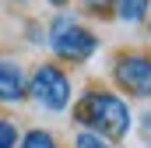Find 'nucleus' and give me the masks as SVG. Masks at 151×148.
<instances>
[{"mask_svg":"<svg viewBox=\"0 0 151 148\" xmlns=\"http://www.w3.org/2000/svg\"><path fill=\"white\" fill-rule=\"evenodd\" d=\"M70 120H74L77 131H91L99 138H106L109 145H123L130 134H134V106L113 92V88H102V85H84L70 102Z\"/></svg>","mask_w":151,"mask_h":148,"instance_id":"obj_1","label":"nucleus"},{"mask_svg":"<svg viewBox=\"0 0 151 148\" xmlns=\"http://www.w3.org/2000/svg\"><path fill=\"white\" fill-rule=\"evenodd\" d=\"M42 28H46V49L53 53V60L60 67H84L102 49V36L91 25H84L77 11L49 14V21H42Z\"/></svg>","mask_w":151,"mask_h":148,"instance_id":"obj_2","label":"nucleus"},{"mask_svg":"<svg viewBox=\"0 0 151 148\" xmlns=\"http://www.w3.org/2000/svg\"><path fill=\"white\" fill-rule=\"evenodd\" d=\"M25 95L35 110L60 116V113L70 110L77 92H74V78H70L67 67H60L56 60H39L25 78Z\"/></svg>","mask_w":151,"mask_h":148,"instance_id":"obj_3","label":"nucleus"},{"mask_svg":"<svg viewBox=\"0 0 151 148\" xmlns=\"http://www.w3.org/2000/svg\"><path fill=\"white\" fill-rule=\"evenodd\" d=\"M109 81L127 102H151V53L119 49L109 60Z\"/></svg>","mask_w":151,"mask_h":148,"instance_id":"obj_4","label":"nucleus"},{"mask_svg":"<svg viewBox=\"0 0 151 148\" xmlns=\"http://www.w3.org/2000/svg\"><path fill=\"white\" fill-rule=\"evenodd\" d=\"M25 78H28V71L14 57H4L0 53V106H21V102H28Z\"/></svg>","mask_w":151,"mask_h":148,"instance_id":"obj_5","label":"nucleus"},{"mask_svg":"<svg viewBox=\"0 0 151 148\" xmlns=\"http://www.w3.org/2000/svg\"><path fill=\"white\" fill-rule=\"evenodd\" d=\"M151 14V0H109V18L127 28H141Z\"/></svg>","mask_w":151,"mask_h":148,"instance_id":"obj_6","label":"nucleus"},{"mask_svg":"<svg viewBox=\"0 0 151 148\" xmlns=\"http://www.w3.org/2000/svg\"><path fill=\"white\" fill-rule=\"evenodd\" d=\"M18 148H60V138L46 127H28V131H21Z\"/></svg>","mask_w":151,"mask_h":148,"instance_id":"obj_7","label":"nucleus"},{"mask_svg":"<svg viewBox=\"0 0 151 148\" xmlns=\"http://www.w3.org/2000/svg\"><path fill=\"white\" fill-rule=\"evenodd\" d=\"M18 141H21V127L0 113V148H18Z\"/></svg>","mask_w":151,"mask_h":148,"instance_id":"obj_8","label":"nucleus"},{"mask_svg":"<svg viewBox=\"0 0 151 148\" xmlns=\"http://www.w3.org/2000/svg\"><path fill=\"white\" fill-rule=\"evenodd\" d=\"M74 148H116L109 145L106 138H99V134H91V131H74V141H70Z\"/></svg>","mask_w":151,"mask_h":148,"instance_id":"obj_9","label":"nucleus"},{"mask_svg":"<svg viewBox=\"0 0 151 148\" xmlns=\"http://www.w3.org/2000/svg\"><path fill=\"white\" fill-rule=\"evenodd\" d=\"M77 14L102 18V14H109V0H77Z\"/></svg>","mask_w":151,"mask_h":148,"instance_id":"obj_10","label":"nucleus"},{"mask_svg":"<svg viewBox=\"0 0 151 148\" xmlns=\"http://www.w3.org/2000/svg\"><path fill=\"white\" fill-rule=\"evenodd\" d=\"M25 42H28V46H46V28H42V21H28V25H25Z\"/></svg>","mask_w":151,"mask_h":148,"instance_id":"obj_11","label":"nucleus"},{"mask_svg":"<svg viewBox=\"0 0 151 148\" xmlns=\"http://www.w3.org/2000/svg\"><path fill=\"white\" fill-rule=\"evenodd\" d=\"M134 131L141 134L144 148H151V110H148V113H141V116H134Z\"/></svg>","mask_w":151,"mask_h":148,"instance_id":"obj_12","label":"nucleus"},{"mask_svg":"<svg viewBox=\"0 0 151 148\" xmlns=\"http://www.w3.org/2000/svg\"><path fill=\"white\" fill-rule=\"evenodd\" d=\"M46 7L56 14V11H70V7H74V0H46Z\"/></svg>","mask_w":151,"mask_h":148,"instance_id":"obj_13","label":"nucleus"},{"mask_svg":"<svg viewBox=\"0 0 151 148\" xmlns=\"http://www.w3.org/2000/svg\"><path fill=\"white\" fill-rule=\"evenodd\" d=\"M7 4H11V7H28L32 0H7Z\"/></svg>","mask_w":151,"mask_h":148,"instance_id":"obj_14","label":"nucleus"},{"mask_svg":"<svg viewBox=\"0 0 151 148\" xmlns=\"http://www.w3.org/2000/svg\"><path fill=\"white\" fill-rule=\"evenodd\" d=\"M144 28H148V39H151V14H148V21H144Z\"/></svg>","mask_w":151,"mask_h":148,"instance_id":"obj_15","label":"nucleus"}]
</instances>
